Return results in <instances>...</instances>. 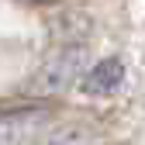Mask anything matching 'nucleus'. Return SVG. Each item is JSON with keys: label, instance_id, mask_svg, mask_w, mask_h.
<instances>
[{"label": "nucleus", "instance_id": "f257e3e1", "mask_svg": "<svg viewBox=\"0 0 145 145\" xmlns=\"http://www.w3.org/2000/svg\"><path fill=\"white\" fill-rule=\"evenodd\" d=\"M83 56H86V38H66L56 56H52L31 80L35 93H62V90L83 72Z\"/></svg>", "mask_w": 145, "mask_h": 145}, {"label": "nucleus", "instance_id": "f03ea898", "mask_svg": "<svg viewBox=\"0 0 145 145\" xmlns=\"http://www.w3.org/2000/svg\"><path fill=\"white\" fill-rule=\"evenodd\" d=\"M52 114L45 107H24V111H10L0 114V145H31Z\"/></svg>", "mask_w": 145, "mask_h": 145}, {"label": "nucleus", "instance_id": "7ed1b4c3", "mask_svg": "<svg viewBox=\"0 0 145 145\" xmlns=\"http://www.w3.org/2000/svg\"><path fill=\"white\" fill-rule=\"evenodd\" d=\"M121 83H124V62L118 56H107V59L93 62L80 76V90L86 97H111L114 90H121Z\"/></svg>", "mask_w": 145, "mask_h": 145}, {"label": "nucleus", "instance_id": "20e7f679", "mask_svg": "<svg viewBox=\"0 0 145 145\" xmlns=\"http://www.w3.org/2000/svg\"><path fill=\"white\" fill-rule=\"evenodd\" d=\"M31 145H93V128H90V124H80V121L56 124V128H52V121H48L45 128L35 135Z\"/></svg>", "mask_w": 145, "mask_h": 145}]
</instances>
